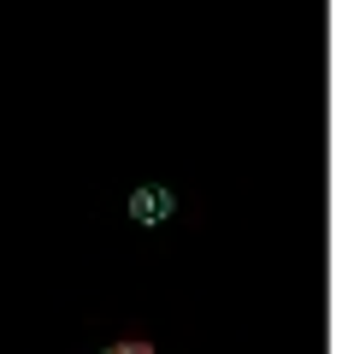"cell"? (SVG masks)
Returning a JSON list of instances; mask_svg holds the SVG:
<instances>
[{
	"label": "cell",
	"instance_id": "cell-1",
	"mask_svg": "<svg viewBox=\"0 0 354 354\" xmlns=\"http://www.w3.org/2000/svg\"><path fill=\"white\" fill-rule=\"evenodd\" d=\"M177 207H183V201H177L171 183H136V189H130V201H124V213H130V225L153 230V225H171Z\"/></svg>",
	"mask_w": 354,
	"mask_h": 354
},
{
	"label": "cell",
	"instance_id": "cell-2",
	"mask_svg": "<svg viewBox=\"0 0 354 354\" xmlns=\"http://www.w3.org/2000/svg\"><path fill=\"white\" fill-rule=\"evenodd\" d=\"M101 354H153V342L142 337V330H124V337H113Z\"/></svg>",
	"mask_w": 354,
	"mask_h": 354
}]
</instances>
